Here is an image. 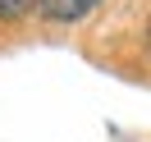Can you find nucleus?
<instances>
[{
	"instance_id": "obj_1",
	"label": "nucleus",
	"mask_w": 151,
	"mask_h": 142,
	"mask_svg": "<svg viewBox=\"0 0 151 142\" xmlns=\"http://www.w3.org/2000/svg\"><path fill=\"white\" fill-rule=\"evenodd\" d=\"M96 5H101V0H37V9L46 14L50 23H78V19H87Z\"/></svg>"
},
{
	"instance_id": "obj_2",
	"label": "nucleus",
	"mask_w": 151,
	"mask_h": 142,
	"mask_svg": "<svg viewBox=\"0 0 151 142\" xmlns=\"http://www.w3.org/2000/svg\"><path fill=\"white\" fill-rule=\"evenodd\" d=\"M32 5H37V0H0V23H14V19H23Z\"/></svg>"
}]
</instances>
